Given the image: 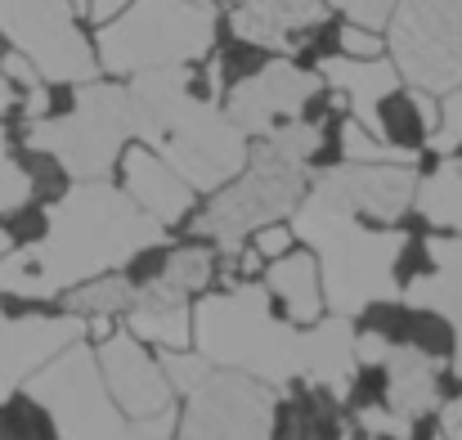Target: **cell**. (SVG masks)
<instances>
[{
    "label": "cell",
    "instance_id": "1",
    "mask_svg": "<svg viewBox=\"0 0 462 440\" xmlns=\"http://www.w3.org/2000/svg\"><path fill=\"white\" fill-rule=\"evenodd\" d=\"M193 342L211 360V369H234L265 387L310 382L346 400L359 373L355 323L346 314H328L314 328H297L292 319L274 314V296L265 284L202 293L193 301Z\"/></svg>",
    "mask_w": 462,
    "mask_h": 440
},
{
    "label": "cell",
    "instance_id": "2",
    "mask_svg": "<svg viewBox=\"0 0 462 440\" xmlns=\"http://www.w3.org/2000/svg\"><path fill=\"white\" fill-rule=\"evenodd\" d=\"M157 243H166V225L140 211L126 189L108 180H77L45 207V234L0 257V296H63L86 279L122 270Z\"/></svg>",
    "mask_w": 462,
    "mask_h": 440
},
{
    "label": "cell",
    "instance_id": "3",
    "mask_svg": "<svg viewBox=\"0 0 462 440\" xmlns=\"http://www.w3.org/2000/svg\"><path fill=\"white\" fill-rule=\"evenodd\" d=\"M135 104V140L157 148L198 193H216L247 166V136L234 117L193 95V63H171L126 77Z\"/></svg>",
    "mask_w": 462,
    "mask_h": 440
},
{
    "label": "cell",
    "instance_id": "4",
    "mask_svg": "<svg viewBox=\"0 0 462 440\" xmlns=\"http://www.w3.org/2000/svg\"><path fill=\"white\" fill-rule=\"evenodd\" d=\"M292 234L310 243L323 279V305L332 314H364L382 301H395L400 284V257L409 248V234L395 225H377L346 207L337 193L310 180L301 202L292 207Z\"/></svg>",
    "mask_w": 462,
    "mask_h": 440
},
{
    "label": "cell",
    "instance_id": "5",
    "mask_svg": "<svg viewBox=\"0 0 462 440\" xmlns=\"http://www.w3.org/2000/svg\"><path fill=\"white\" fill-rule=\"evenodd\" d=\"M323 148V122L301 117L247 148V166L216 189L207 211L198 216V239L216 243L220 252H243V243L301 202L310 184V162Z\"/></svg>",
    "mask_w": 462,
    "mask_h": 440
},
{
    "label": "cell",
    "instance_id": "6",
    "mask_svg": "<svg viewBox=\"0 0 462 440\" xmlns=\"http://www.w3.org/2000/svg\"><path fill=\"white\" fill-rule=\"evenodd\" d=\"M68 113H45L23 122V145L54 157L72 180H108L122 162L126 140H135V104L126 81H81L72 86Z\"/></svg>",
    "mask_w": 462,
    "mask_h": 440
},
{
    "label": "cell",
    "instance_id": "7",
    "mask_svg": "<svg viewBox=\"0 0 462 440\" xmlns=\"http://www.w3.org/2000/svg\"><path fill=\"white\" fill-rule=\"evenodd\" d=\"M216 5L193 0H131L117 18H108L95 36L99 72L135 77L149 68L198 63L216 50Z\"/></svg>",
    "mask_w": 462,
    "mask_h": 440
},
{
    "label": "cell",
    "instance_id": "8",
    "mask_svg": "<svg viewBox=\"0 0 462 440\" xmlns=\"http://www.w3.org/2000/svg\"><path fill=\"white\" fill-rule=\"evenodd\" d=\"M23 391L50 414L59 440H131V418L108 396L99 360L81 342L45 360Z\"/></svg>",
    "mask_w": 462,
    "mask_h": 440
},
{
    "label": "cell",
    "instance_id": "9",
    "mask_svg": "<svg viewBox=\"0 0 462 440\" xmlns=\"http://www.w3.org/2000/svg\"><path fill=\"white\" fill-rule=\"evenodd\" d=\"M386 54L404 86L449 95L462 86V0H395Z\"/></svg>",
    "mask_w": 462,
    "mask_h": 440
},
{
    "label": "cell",
    "instance_id": "10",
    "mask_svg": "<svg viewBox=\"0 0 462 440\" xmlns=\"http://www.w3.org/2000/svg\"><path fill=\"white\" fill-rule=\"evenodd\" d=\"M0 36L18 50L45 86H81L99 77L95 41L68 0H0Z\"/></svg>",
    "mask_w": 462,
    "mask_h": 440
},
{
    "label": "cell",
    "instance_id": "11",
    "mask_svg": "<svg viewBox=\"0 0 462 440\" xmlns=\"http://www.w3.org/2000/svg\"><path fill=\"white\" fill-rule=\"evenodd\" d=\"M180 440H274V387L211 369L207 382L189 391Z\"/></svg>",
    "mask_w": 462,
    "mask_h": 440
},
{
    "label": "cell",
    "instance_id": "12",
    "mask_svg": "<svg viewBox=\"0 0 462 440\" xmlns=\"http://www.w3.org/2000/svg\"><path fill=\"white\" fill-rule=\"evenodd\" d=\"M323 77L319 72H306L292 63V54H274L270 63H261L256 72L238 77L229 90H225V113L234 117V126L252 140H265L292 122L310 117L314 99L323 95Z\"/></svg>",
    "mask_w": 462,
    "mask_h": 440
},
{
    "label": "cell",
    "instance_id": "13",
    "mask_svg": "<svg viewBox=\"0 0 462 440\" xmlns=\"http://www.w3.org/2000/svg\"><path fill=\"white\" fill-rule=\"evenodd\" d=\"M319 77L323 86L350 108V117L359 126H368L377 140H391V126H386V113L391 104L404 95V77L400 68L391 63V54H377V59H350V54H323L319 59ZM395 145V140H391Z\"/></svg>",
    "mask_w": 462,
    "mask_h": 440
},
{
    "label": "cell",
    "instance_id": "14",
    "mask_svg": "<svg viewBox=\"0 0 462 440\" xmlns=\"http://www.w3.org/2000/svg\"><path fill=\"white\" fill-rule=\"evenodd\" d=\"M314 184L337 193L359 216H368L377 225H395L413 207L418 166L413 162H341V166L319 171Z\"/></svg>",
    "mask_w": 462,
    "mask_h": 440
},
{
    "label": "cell",
    "instance_id": "15",
    "mask_svg": "<svg viewBox=\"0 0 462 440\" xmlns=\"http://www.w3.org/2000/svg\"><path fill=\"white\" fill-rule=\"evenodd\" d=\"M81 314H5L0 310V405L59 351L81 342Z\"/></svg>",
    "mask_w": 462,
    "mask_h": 440
},
{
    "label": "cell",
    "instance_id": "16",
    "mask_svg": "<svg viewBox=\"0 0 462 440\" xmlns=\"http://www.w3.org/2000/svg\"><path fill=\"white\" fill-rule=\"evenodd\" d=\"M95 360H99V373H104L108 396L117 400V409L126 418H149V414H162V409L175 405L171 400L175 391L162 378V364H153V355L144 351V342L135 332H108V337H99Z\"/></svg>",
    "mask_w": 462,
    "mask_h": 440
},
{
    "label": "cell",
    "instance_id": "17",
    "mask_svg": "<svg viewBox=\"0 0 462 440\" xmlns=\"http://www.w3.org/2000/svg\"><path fill=\"white\" fill-rule=\"evenodd\" d=\"M328 0H238L229 14V27L243 45L270 50V54H297L310 32L328 23Z\"/></svg>",
    "mask_w": 462,
    "mask_h": 440
},
{
    "label": "cell",
    "instance_id": "18",
    "mask_svg": "<svg viewBox=\"0 0 462 440\" xmlns=\"http://www.w3.org/2000/svg\"><path fill=\"white\" fill-rule=\"evenodd\" d=\"M122 189L140 202V211H149L157 225H180L189 211H193V202H198V189L149 145H135L122 148Z\"/></svg>",
    "mask_w": 462,
    "mask_h": 440
},
{
    "label": "cell",
    "instance_id": "19",
    "mask_svg": "<svg viewBox=\"0 0 462 440\" xmlns=\"http://www.w3.org/2000/svg\"><path fill=\"white\" fill-rule=\"evenodd\" d=\"M193 293L175 288L171 279L153 275L144 288H135V301L126 310L131 319V332L140 342H153L162 351H180L193 342Z\"/></svg>",
    "mask_w": 462,
    "mask_h": 440
},
{
    "label": "cell",
    "instance_id": "20",
    "mask_svg": "<svg viewBox=\"0 0 462 440\" xmlns=\"http://www.w3.org/2000/svg\"><path fill=\"white\" fill-rule=\"evenodd\" d=\"M382 364H386V405L400 418L418 423L431 409H440V369L445 364L431 351H422V346H391Z\"/></svg>",
    "mask_w": 462,
    "mask_h": 440
},
{
    "label": "cell",
    "instance_id": "21",
    "mask_svg": "<svg viewBox=\"0 0 462 440\" xmlns=\"http://www.w3.org/2000/svg\"><path fill=\"white\" fill-rule=\"evenodd\" d=\"M427 257H431V270L418 275L404 288V301L449 319L454 337H462V234H454V239H427Z\"/></svg>",
    "mask_w": 462,
    "mask_h": 440
},
{
    "label": "cell",
    "instance_id": "22",
    "mask_svg": "<svg viewBox=\"0 0 462 440\" xmlns=\"http://www.w3.org/2000/svg\"><path fill=\"white\" fill-rule=\"evenodd\" d=\"M265 288L279 296L292 323H314L323 314V279L314 252H283L265 266Z\"/></svg>",
    "mask_w": 462,
    "mask_h": 440
},
{
    "label": "cell",
    "instance_id": "23",
    "mask_svg": "<svg viewBox=\"0 0 462 440\" xmlns=\"http://www.w3.org/2000/svg\"><path fill=\"white\" fill-rule=\"evenodd\" d=\"M413 211H418L427 225H436V229L462 234V157L458 153H440L436 171L418 175Z\"/></svg>",
    "mask_w": 462,
    "mask_h": 440
},
{
    "label": "cell",
    "instance_id": "24",
    "mask_svg": "<svg viewBox=\"0 0 462 440\" xmlns=\"http://www.w3.org/2000/svg\"><path fill=\"white\" fill-rule=\"evenodd\" d=\"M131 301H135V288L113 270V275H99V279H86V284H77V288H68L63 293V310L68 314H81V319H95V314H126L131 310Z\"/></svg>",
    "mask_w": 462,
    "mask_h": 440
},
{
    "label": "cell",
    "instance_id": "25",
    "mask_svg": "<svg viewBox=\"0 0 462 440\" xmlns=\"http://www.w3.org/2000/svg\"><path fill=\"white\" fill-rule=\"evenodd\" d=\"M157 275L171 279V284L184 288V293H202V288L211 284V275H216V261H211L207 248H180V252H171V261H166Z\"/></svg>",
    "mask_w": 462,
    "mask_h": 440
},
{
    "label": "cell",
    "instance_id": "26",
    "mask_svg": "<svg viewBox=\"0 0 462 440\" xmlns=\"http://www.w3.org/2000/svg\"><path fill=\"white\" fill-rule=\"evenodd\" d=\"M27 198H32V175H27L23 162L14 157L9 136H5V122H0V216L18 211Z\"/></svg>",
    "mask_w": 462,
    "mask_h": 440
},
{
    "label": "cell",
    "instance_id": "27",
    "mask_svg": "<svg viewBox=\"0 0 462 440\" xmlns=\"http://www.w3.org/2000/svg\"><path fill=\"white\" fill-rule=\"evenodd\" d=\"M207 373H211V360L202 355V351H162V378L171 382V391H180V396H189L193 387H202L207 382Z\"/></svg>",
    "mask_w": 462,
    "mask_h": 440
},
{
    "label": "cell",
    "instance_id": "28",
    "mask_svg": "<svg viewBox=\"0 0 462 440\" xmlns=\"http://www.w3.org/2000/svg\"><path fill=\"white\" fill-rule=\"evenodd\" d=\"M355 427L382 440H413V423L400 418L391 405H364V409H355Z\"/></svg>",
    "mask_w": 462,
    "mask_h": 440
},
{
    "label": "cell",
    "instance_id": "29",
    "mask_svg": "<svg viewBox=\"0 0 462 440\" xmlns=\"http://www.w3.org/2000/svg\"><path fill=\"white\" fill-rule=\"evenodd\" d=\"M427 145L436 153H458L462 148V86L449 90V95H440V122L427 136Z\"/></svg>",
    "mask_w": 462,
    "mask_h": 440
},
{
    "label": "cell",
    "instance_id": "30",
    "mask_svg": "<svg viewBox=\"0 0 462 440\" xmlns=\"http://www.w3.org/2000/svg\"><path fill=\"white\" fill-rule=\"evenodd\" d=\"M328 5L337 14H346V23H359V27H373V32H382L391 9H395V0H328Z\"/></svg>",
    "mask_w": 462,
    "mask_h": 440
},
{
    "label": "cell",
    "instance_id": "31",
    "mask_svg": "<svg viewBox=\"0 0 462 440\" xmlns=\"http://www.w3.org/2000/svg\"><path fill=\"white\" fill-rule=\"evenodd\" d=\"M337 45H341V54H350V59H377V54H386V36L373 32V27H359V23H346Z\"/></svg>",
    "mask_w": 462,
    "mask_h": 440
},
{
    "label": "cell",
    "instance_id": "32",
    "mask_svg": "<svg viewBox=\"0 0 462 440\" xmlns=\"http://www.w3.org/2000/svg\"><path fill=\"white\" fill-rule=\"evenodd\" d=\"M292 243H297V234L288 229V225H261L256 234H252V248L265 257V261H274V257H283V252H292Z\"/></svg>",
    "mask_w": 462,
    "mask_h": 440
},
{
    "label": "cell",
    "instance_id": "33",
    "mask_svg": "<svg viewBox=\"0 0 462 440\" xmlns=\"http://www.w3.org/2000/svg\"><path fill=\"white\" fill-rule=\"evenodd\" d=\"M386 351H391V342L382 332H355V360L359 364H382Z\"/></svg>",
    "mask_w": 462,
    "mask_h": 440
},
{
    "label": "cell",
    "instance_id": "34",
    "mask_svg": "<svg viewBox=\"0 0 462 440\" xmlns=\"http://www.w3.org/2000/svg\"><path fill=\"white\" fill-rule=\"evenodd\" d=\"M440 440H462V396L440 409Z\"/></svg>",
    "mask_w": 462,
    "mask_h": 440
},
{
    "label": "cell",
    "instance_id": "35",
    "mask_svg": "<svg viewBox=\"0 0 462 440\" xmlns=\"http://www.w3.org/2000/svg\"><path fill=\"white\" fill-rule=\"evenodd\" d=\"M126 5H131V0H86V23L104 27V23H108V18H117Z\"/></svg>",
    "mask_w": 462,
    "mask_h": 440
},
{
    "label": "cell",
    "instance_id": "36",
    "mask_svg": "<svg viewBox=\"0 0 462 440\" xmlns=\"http://www.w3.org/2000/svg\"><path fill=\"white\" fill-rule=\"evenodd\" d=\"M5 252H9V234L0 229V257H5Z\"/></svg>",
    "mask_w": 462,
    "mask_h": 440
},
{
    "label": "cell",
    "instance_id": "37",
    "mask_svg": "<svg viewBox=\"0 0 462 440\" xmlns=\"http://www.w3.org/2000/svg\"><path fill=\"white\" fill-rule=\"evenodd\" d=\"M193 5H216V0H193Z\"/></svg>",
    "mask_w": 462,
    "mask_h": 440
},
{
    "label": "cell",
    "instance_id": "38",
    "mask_svg": "<svg viewBox=\"0 0 462 440\" xmlns=\"http://www.w3.org/2000/svg\"><path fill=\"white\" fill-rule=\"evenodd\" d=\"M341 440H355V436H350V432H346V436H341Z\"/></svg>",
    "mask_w": 462,
    "mask_h": 440
},
{
    "label": "cell",
    "instance_id": "39",
    "mask_svg": "<svg viewBox=\"0 0 462 440\" xmlns=\"http://www.w3.org/2000/svg\"><path fill=\"white\" fill-rule=\"evenodd\" d=\"M157 440H171V436H157Z\"/></svg>",
    "mask_w": 462,
    "mask_h": 440
}]
</instances>
